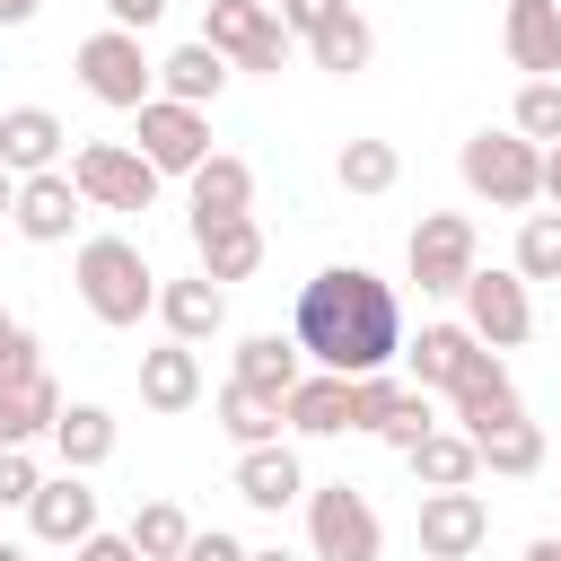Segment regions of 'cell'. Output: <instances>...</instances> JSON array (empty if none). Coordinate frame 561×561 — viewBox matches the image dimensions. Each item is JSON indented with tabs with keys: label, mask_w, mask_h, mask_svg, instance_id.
I'll use <instances>...</instances> for the list:
<instances>
[{
	"label": "cell",
	"mask_w": 561,
	"mask_h": 561,
	"mask_svg": "<svg viewBox=\"0 0 561 561\" xmlns=\"http://www.w3.org/2000/svg\"><path fill=\"white\" fill-rule=\"evenodd\" d=\"M298 351L333 377H377L403 359V298L368 263H324L298 289Z\"/></svg>",
	"instance_id": "6da1fadb"
},
{
	"label": "cell",
	"mask_w": 561,
	"mask_h": 561,
	"mask_svg": "<svg viewBox=\"0 0 561 561\" xmlns=\"http://www.w3.org/2000/svg\"><path fill=\"white\" fill-rule=\"evenodd\" d=\"M70 280H79V307L96 324H114V333L140 324V316H158V272H149V254L131 237H88L79 263H70Z\"/></svg>",
	"instance_id": "7a4b0ae2"
},
{
	"label": "cell",
	"mask_w": 561,
	"mask_h": 561,
	"mask_svg": "<svg viewBox=\"0 0 561 561\" xmlns=\"http://www.w3.org/2000/svg\"><path fill=\"white\" fill-rule=\"evenodd\" d=\"M456 175H465V193L491 202V210H535V202H543V140H526L517 123H508V131H473V140L456 149Z\"/></svg>",
	"instance_id": "3957f363"
},
{
	"label": "cell",
	"mask_w": 561,
	"mask_h": 561,
	"mask_svg": "<svg viewBox=\"0 0 561 561\" xmlns=\"http://www.w3.org/2000/svg\"><path fill=\"white\" fill-rule=\"evenodd\" d=\"M79 88H88L96 105H114V114H140V105L158 96V61L140 53L131 26H96V35L79 44Z\"/></svg>",
	"instance_id": "277c9868"
},
{
	"label": "cell",
	"mask_w": 561,
	"mask_h": 561,
	"mask_svg": "<svg viewBox=\"0 0 561 561\" xmlns=\"http://www.w3.org/2000/svg\"><path fill=\"white\" fill-rule=\"evenodd\" d=\"M473 263H482L473 219H465V210H421V228H412V245H403V272L421 280V298H456V289L473 280Z\"/></svg>",
	"instance_id": "5b68a950"
},
{
	"label": "cell",
	"mask_w": 561,
	"mask_h": 561,
	"mask_svg": "<svg viewBox=\"0 0 561 561\" xmlns=\"http://www.w3.org/2000/svg\"><path fill=\"white\" fill-rule=\"evenodd\" d=\"M210 18H202V44H219L237 70H263V79H280V61H289V18L272 9V0H202Z\"/></svg>",
	"instance_id": "8992f818"
},
{
	"label": "cell",
	"mask_w": 561,
	"mask_h": 561,
	"mask_svg": "<svg viewBox=\"0 0 561 561\" xmlns=\"http://www.w3.org/2000/svg\"><path fill=\"white\" fill-rule=\"evenodd\" d=\"M307 543H316V561H377L386 526L359 482H324V491H307Z\"/></svg>",
	"instance_id": "52a82bcc"
},
{
	"label": "cell",
	"mask_w": 561,
	"mask_h": 561,
	"mask_svg": "<svg viewBox=\"0 0 561 561\" xmlns=\"http://www.w3.org/2000/svg\"><path fill=\"white\" fill-rule=\"evenodd\" d=\"M70 175H79L88 210H149V202H158V184H167L131 140H88V149L70 158Z\"/></svg>",
	"instance_id": "ba28073f"
},
{
	"label": "cell",
	"mask_w": 561,
	"mask_h": 561,
	"mask_svg": "<svg viewBox=\"0 0 561 561\" xmlns=\"http://www.w3.org/2000/svg\"><path fill=\"white\" fill-rule=\"evenodd\" d=\"M456 298H465L473 342H491V351H517V342L535 333V298H526V272H517V263H508V272H482V263H473V280H465Z\"/></svg>",
	"instance_id": "9c48e42d"
},
{
	"label": "cell",
	"mask_w": 561,
	"mask_h": 561,
	"mask_svg": "<svg viewBox=\"0 0 561 561\" xmlns=\"http://www.w3.org/2000/svg\"><path fill=\"white\" fill-rule=\"evenodd\" d=\"M131 149H140L158 175H193V167L210 158V114H202V105H175V96H149Z\"/></svg>",
	"instance_id": "30bf717a"
},
{
	"label": "cell",
	"mask_w": 561,
	"mask_h": 561,
	"mask_svg": "<svg viewBox=\"0 0 561 561\" xmlns=\"http://www.w3.org/2000/svg\"><path fill=\"white\" fill-rule=\"evenodd\" d=\"M79 210H88L79 175H70V167H44V175H18V210H9V228H18L26 245H61V237L79 228Z\"/></svg>",
	"instance_id": "8fae6325"
},
{
	"label": "cell",
	"mask_w": 561,
	"mask_h": 561,
	"mask_svg": "<svg viewBox=\"0 0 561 561\" xmlns=\"http://www.w3.org/2000/svg\"><path fill=\"white\" fill-rule=\"evenodd\" d=\"M491 543V508H482V491L465 482V491H421V552L430 561H473Z\"/></svg>",
	"instance_id": "7c38bea8"
},
{
	"label": "cell",
	"mask_w": 561,
	"mask_h": 561,
	"mask_svg": "<svg viewBox=\"0 0 561 561\" xmlns=\"http://www.w3.org/2000/svg\"><path fill=\"white\" fill-rule=\"evenodd\" d=\"M193 263L228 289V280H254L263 272V228H254V210H237V219H193Z\"/></svg>",
	"instance_id": "4fadbf2b"
},
{
	"label": "cell",
	"mask_w": 561,
	"mask_h": 561,
	"mask_svg": "<svg viewBox=\"0 0 561 561\" xmlns=\"http://www.w3.org/2000/svg\"><path fill=\"white\" fill-rule=\"evenodd\" d=\"M26 526H35V543H88L96 535V491H88V473H53L35 500H26Z\"/></svg>",
	"instance_id": "5bb4252c"
},
{
	"label": "cell",
	"mask_w": 561,
	"mask_h": 561,
	"mask_svg": "<svg viewBox=\"0 0 561 561\" xmlns=\"http://www.w3.org/2000/svg\"><path fill=\"white\" fill-rule=\"evenodd\" d=\"M500 44L526 79H561V0H508Z\"/></svg>",
	"instance_id": "9a60e30c"
},
{
	"label": "cell",
	"mask_w": 561,
	"mask_h": 561,
	"mask_svg": "<svg viewBox=\"0 0 561 561\" xmlns=\"http://www.w3.org/2000/svg\"><path fill=\"white\" fill-rule=\"evenodd\" d=\"M158 324H167L175 342H210V333L228 324V289H219L210 272H184V280H158Z\"/></svg>",
	"instance_id": "2e32d148"
},
{
	"label": "cell",
	"mask_w": 561,
	"mask_h": 561,
	"mask_svg": "<svg viewBox=\"0 0 561 561\" xmlns=\"http://www.w3.org/2000/svg\"><path fill=\"white\" fill-rule=\"evenodd\" d=\"M307 491V465H298V447H280V438H263V447H237V500L245 508H289Z\"/></svg>",
	"instance_id": "e0dca14e"
},
{
	"label": "cell",
	"mask_w": 561,
	"mask_h": 561,
	"mask_svg": "<svg viewBox=\"0 0 561 561\" xmlns=\"http://www.w3.org/2000/svg\"><path fill=\"white\" fill-rule=\"evenodd\" d=\"M61 114L53 105H9L0 114V167L9 175H44V167H61Z\"/></svg>",
	"instance_id": "ac0fdd59"
},
{
	"label": "cell",
	"mask_w": 561,
	"mask_h": 561,
	"mask_svg": "<svg viewBox=\"0 0 561 561\" xmlns=\"http://www.w3.org/2000/svg\"><path fill=\"white\" fill-rule=\"evenodd\" d=\"M482 351H491V342H473V324H421V342H403L412 386H430V394H447V386H456Z\"/></svg>",
	"instance_id": "d6986e66"
},
{
	"label": "cell",
	"mask_w": 561,
	"mask_h": 561,
	"mask_svg": "<svg viewBox=\"0 0 561 561\" xmlns=\"http://www.w3.org/2000/svg\"><path fill=\"white\" fill-rule=\"evenodd\" d=\"M140 403L149 412H193L202 403V359H193V342H158V351H140Z\"/></svg>",
	"instance_id": "ffe728a7"
},
{
	"label": "cell",
	"mask_w": 561,
	"mask_h": 561,
	"mask_svg": "<svg viewBox=\"0 0 561 561\" xmlns=\"http://www.w3.org/2000/svg\"><path fill=\"white\" fill-rule=\"evenodd\" d=\"M447 403H456V421H465V430L482 438V430H500V421L517 412V377L500 368V351H482V359H473V368H465V377L447 386Z\"/></svg>",
	"instance_id": "44dd1931"
},
{
	"label": "cell",
	"mask_w": 561,
	"mask_h": 561,
	"mask_svg": "<svg viewBox=\"0 0 561 561\" xmlns=\"http://www.w3.org/2000/svg\"><path fill=\"white\" fill-rule=\"evenodd\" d=\"M228 70H237V61H228L219 44H202V35H193V44H175V53L158 61V96H175V105H219Z\"/></svg>",
	"instance_id": "7402d4cb"
},
{
	"label": "cell",
	"mask_w": 561,
	"mask_h": 561,
	"mask_svg": "<svg viewBox=\"0 0 561 561\" xmlns=\"http://www.w3.org/2000/svg\"><path fill=\"white\" fill-rule=\"evenodd\" d=\"M280 421L298 430V438H342L351 430V377H298L289 394H280Z\"/></svg>",
	"instance_id": "603a6c76"
},
{
	"label": "cell",
	"mask_w": 561,
	"mask_h": 561,
	"mask_svg": "<svg viewBox=\"0 0 561 561\" xmlns=\"http://www.w3.org/2000/svg\"><path fill=\"white\" fill-rule=\"evenodd\" d=\"M53 421H61V386L44 368L0 386V447H35V438H53Z\"/></svg>",
	"instance_id": "cb8c5ba5"
},
{
	"label": "cell",
	"mask_w": 561,
	"mask_h": 561,
	"mask_svg": "<svg viewBox=\"0 0 561 561\" xmlns=\"http://www.w3.org/2000/svg\"><path fill=\"white\" fill-rule=\"evenodd\" d=\"M184 184H193V219H237V210H254V167L228 158V149H210Z\"/></svg>",
	"instance_id": "d4e9b609"
},
{
	"label": "cell",
	"mask_w": 561,
	"mask_h": 561,
	"mask_svg": "<svg viewBox=\"0 0 561 561\" xmlns=\"http://www.w3.org/2000/svg\"><path fill=\"white\" fill-rule=\"evenodd\" d=\"M114 412L105 403H61V421H53V456L70 465V473H96L105 456H114Z\"/></svg>",
	"instance_id": "484cf974"
},
{
	"label": "cell",
	"mask_w": 561,
	"mask_h": 561,
	"mask_svg": "<svg viewBox=\"0 0 561 561\" xmlns=\"http://www.w3.org/2000/svg\"><path fill=\"white\" fill-rule=\"evenodd\" d=\"M298 377H307V368H298V333H289V342H280V333H245V342H237V386H254V394L280 403Z\"/></svg>",
	"instance_id": "4316f807"
},
{
	"label": "cell",
	"mask_w": 561,
	"mask_h": 561,
	"mask_svg": "<svg viewBox=\"0 0 561 561\" xmlns=\"http://www.w3.org/2000/svg\"><path fill=\"white\" fill-rule=\"evenodd\" d=\"M412 456V473L430 482V491H465L473 473H482V447H473V430H430L421 447H403Z\"/></svg>",
	"instance_id": "83f0119b"
},
{
	"label": "cell",
	"mask_w": 561,
	"mask_h": 561,
	"mask_svg": "<svg viewBox=\"0 0 561 561\" xmlns=\"http://www.w3.org/2000/svg\"><path fill=\"white\" fill-rule=\"evenodd\" d=\"M307 53H316V70L351 79V70H368V61H377V35H368V18H359V9H342V18H324V26L307 35Z\"/></svg>",
	"instance_id": "f1b7e54d"
},
{
	"label": "cell",
	"mask_w": 561,
	"mask_h": 561,
	"mask_svg": "<svg viewBox=\"0 0 561 561\" xmlns=\"http://www.w3.org/2000/svg\"><path fill=\"white\" fill-rule=\"evenodd\" d=\"M210 412H219V430H228L237 447H263V438H280V430H289V421H280V403H272V394H254V386H237V377L219 386V403H210Z\"/></svg>",
	"instance_id": "f546056e"
},
{
	"label": "cell",
	"mask_w": 561,
	"mask_h": 561,
	"mask_svg": "<svg viewBox=\"0 0 561 561\" xmlns=\"http://www.w3.org/2000/svg\"><path fill=\"white\" fill-rule=\"evenodd\" d=\"M473 447H482V465H491V473H508V482L543 473V430H535L526 412H508V421H500V430H482Z\"/></svg>",
	"instance_id": "4dcf8cb0"
},
{
	"label": "cell",
	"mask_w": 561,
	"mask_h": 561,
	"mask_svg": "<svg viewBox=\"0 0 561 561\" xmlns=\"http://www.w3.org/2000/svg\"><path fill=\"white\" fill-rule=\"evenodd\" d=\"M394 175H403L394 140H342V158H333V184L342 193H394Z\"/></svg>",
	"instance_id": "1f68e13d"
},
{
	"label": "cell",
	"mask_w": 561,
	"mask_h": 561,
	"mask_svg": "<svg viewBox=\"0 0 561 561\" xmlns=\"http://www.w3.org/2000/svg\"><path fill=\"white\" fill-rule=\"evenodd\" d=\"M131 543H140V561H184L193 517H184L175 500H149V508H131Z\"/></svg>",
	"instance_id": "d6a6232c"
},
{
	"label": "cell",
	"mask_w": 561,
	"mask_h": 561,
	"mask_svg": "<svg viewBox=\"0 0 561 561\" xmlns=\"http://www.w3.org/2000/svg\"><path fill=\"white\" fill-rule=\"evenodd\" d=\"M517 272H526V280H561V210H526V228H517Z\"/></svg>",
	"instance_id": "836d02e7"
},
{
	"label": "cell",
	"mask_w": 561,
	"mask_h": 561,
	"mask_svg": "<svg viewBox=\"0 0 561 561\" xmlns=\"http://www.w3.org/2000/svg\"><path fill=\"white\" fill-rule=\"evenodd\" d=\"M430 430H438V412H430V386H394V403H386L377 438H386V447H421Z\"/></svg>",
	"instance_id": "e575fe53"
},
{
	"label": "cell",
	"mask_w": 561,
	"mask_h": 561,
	"mask_svg": "<svg viewBox=\"0 0 561 561\" xmlns=\"http://www.w3.org/2000/svg\"><path fill=\"white\" fill-rule=\"evenodd\" d=\"M517 131L526 140H561V79H526L517 88Z\"/></svg>",
	"instance_id": "d590c367"
},
{
	"label": "cell",
	"mask_w": 561,
	"mask_h": 561,
	"mask_svg": "<svg viewBox=\"0 0 561 561\" xmlns=\"http://www.w3.org/2000/svg\"><path fill=\"white\" fill-rule=\"evenodd\" d=\"M386 403H394V377H386V368H377V377H351V430H368V438H377Z\"/></svg>",
	"instance_id": "8d00e7d4"
},
{
	"label": "cell",
	"mask_w": 561,
	"mask_h": 561,
	"mask_svg": "<svg viewBox=\"0 0 561 561\" xmlns=\"http://www.w3.org/2000/svg\"><path fill=\"white\" fill-rule=\"evenodd\" d=\"M44 491V473H35V456L26 447H0V508H26Z\"/></svg>",
	"instance_id": "74e56055"
},
{
	"label": "cell",
	"mask_w": 561,
	"mask_h": 561,
	"mask_svg": "<svg viewBox=\"0 0 561 561\" xmlns=\"http://www.w3.org/2000/svg\"><path fill=\"white\" fill-rule=\"evenodd\" d=\"M35 368H44V359H35V333L9 324V333H0V386H9V377H35Z\"/></svg>",
	"instance_id": "f35d334b"
},
{
	"label": "cell",
	"mask_w": 561,
	"mask_h": 561,
	"mask_svg": "<svg viewBox=\"0 0 561 561\" xmlns=\"http://www.w3.org/2000/svg\"><path fill=\"white\" fill-rule=\"evenodd\" d=\"M351 0H280V18H289V35H316L324 18H342Z\"/></svg>",
	"instance_id": "ab89813d"
},
{
	"label": "cell",
	"mask_w": 561,
	"mask_h": 561,
	"mask_svg": "<svg viewBox=\"0 0 561 561\" xmlns=\"http://www.w3.org/2000/svg\"><path fill=\"white\" fill-rule=\"evenodd\" d=\"M184 561H254V552H245L237 535H219V526H210V535L193 526V543H184Z\"/></svg>",
	"instance_id": "60d3db41"
},
{
	"label": "cell",
	"mask_w": 561,
	"mask_h": 561,
	"mask_svg": "<svg viewBox=\"0 0 561 561\" xmlns=\"http://www.w3.org/2000/svg\"><path fill=\"white\" fill-rule=\"evenodd\" d=\"M70 561H140V543L131 535H88V543H70Z\"/></svg>",
	"instance_id": "b9f144b4"
},
{
	"label": "cell",
	"mask_w": 561,
	"mask_h": 561,
	"mask_svg": "<svg viewBox=\"0 0 561 561\" xmlns=\"http://www.w3.org/2000/svg\"><path fill=\"white\" fill-rule=\"evenodd\" d=\"M105 18L140 35V26H158V18H167V0H105Z\"/></svg>",
	"instance_id": "7bdbcfd3"
},
{
	"label": "cell",
	"mask_w": 561,
	"mask_h": 561,
	"mask_svg": "<svg viewBox=\"0 0 561 561\" xmlns=\"http://www.w3.org/2000/svg\"><path fill=\"white\" fill-rule=\"evenodd\" d=\"M543 202L561 210V140H543Z\"/></svg>",
	"instance_id": "ee69618b"
},
{
	"label": "cell",
	"mask_w": 561,
	"mask_h": 561,
	"mask_svg": "<svg viewBox=\"0 0 561 561\" xmlns=\"http://www.w3.org/2000/svg\"><path fill=\"white\" fill-rule=\"evenodd\" d=\"M35 9H44V0H0V26H26Z\"/></svg>",
	"instance_id": "f6af8a7d"
},
{
	"label": "cell",
	"mask_w": 561,
	"mask_h": 561,
	"mask_svg": "<svg viewBox=\"0 0 561 561\" xmlns=\"http://www.w3.org/2000/svg\"><path fill=\"white\" fill-rule=\"evenodd\" d=\"M526 561H561V535H535V543H526Z\"/></svg>",
	"instance_id": "bcb514c9"
},
{
	"label": "cell",
	"mask_w": 561,
	"mask_h": 561,
	"mask_svg": "<svg viewBox=\"0 0 561 561\" xmlns=\"http://www.w3.org/2000/svg\"><path fill=\"white\" fill-rule=\"evenodd\" d=\"M9 210H18V175L0 167V219H9Z\"/></svg>",
	"instance_id": "7dc6e473"
},
{
	"label": "cell",
	"mask_w": 561,
	"mask_h": 561,
	"mask_svg": "<svg viewBox=\"0 0 561 561\" xmlns=\"http://www.w3.org/2000/svg\"><path fill=\"white\" fill-rule=\"evenodd\" d=\"M254 561H298V552H280V543H272V552H254Z\"/></svg>",
	"instance_id": "c3c4849f"
},
{
	"label": "cell",
	"mask_w": 561,
	"mask_h": 561,
	"mask_svg": "<svg viewBox=\"0 0 561 561\" xmlns=\"http://www.w3.org/2000/svg\"><path fill=\"white\" fill-rule=\"evenodd\" d=\"M0 561H26V552H9V543H0Z\"/></svg>",
	"instance_id": "681fc988"
},
{
	"label": "cell",
	"mask_w": 561,
	"mask_h": 561,
	"mask_svg": "<svg viewBox=\"0 0 561 561\" xmlns=\"http://www.w3.org/2000/svg\"><path fill=\"white\" fill-rule=\"evenodd\" d=\"M9 324H18V316H9V307H0V333H9Z\"/></svg>",
	"instance_id": "f907efd6"
},
{
	"label": "cell",
	"mask_w": 561,
	"mask_h": 561,
	"mask_svg": "<svg viewBox=\"0 0 561 561\" xmlns=\"http://www.w3.org/2000/svg\"><path fill=\"white\" fill-rule=\"evenodd\" d=\"M272 9H280V0H272Z\"/></svg>",
	"instance_id": "816d5d0a"
}]
</instances>
